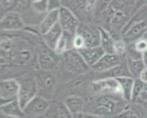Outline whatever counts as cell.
<instances>
[{
  "mask_svg": "<svg viewBox=\"0 0 147 118\" xmlns=\"http://www.w3.org/2000/svg\"><path fill=\"white\" fill-rule=\"evenodd\" d=\"M142 60L144 63V66L147 67V51H145L142 55Z\"/></svg>",
  "mask_w": 147,
  "mask_h": 118,
  "instance_id": "cell-40",
  "label": "cell"
},
{
  "mask_svg": "<svg viewBox=\"0 0 147 118\" xmlns=\"http://www.w3.org/2000/svg\"><path fill=\"white\" fill-rule=\"evenodd\" d=\"M145 83L143 82L139 78H135L134 81V86H133V90H132V97H131V103H136L137 102L138 98L141 95L142 91L144 88Z\"/></svg>",
  "mask_w": 147,
  "mask_h": 118,
  "instance_id": "cell-28",
  "label": "cell"
},
{
  "mask_svg": "<svg viewBox=\"0 0 147 118\" xmlns=\"http://www.w3.org/2000/svg\"><path fill=\"white\" fill-rule=\"evenodd\" d=\"M139 78L143 82H144L145 84H147V67H145L143 69V71L141 72V74H140V76H139Z\"/></svg>",
  "mask_w": 147,
  "mask_h": 118,
  "instance_id": "cell-39",
  "label": "cell"
},
{
  "mask_svg": "<svg viewBox=\"0 0 147 118\" xmlns=\"http://www.w3.org/2000/svg\"><path fill=\"white\" fill-rule=\"evenodd\" d=\"M16 0H1V9L2 12H8L12 9Z\"/></svg>",
  "mask_w": 147,
  "mask_h": 118,
  "instance_id": "cell-36",
  "label": "cell"
},
{
  "mask_svg": "<svg viewBox=\"0 0 147 118\" xmlns=\"http://www.w3.org/2000/svg\"><path fill=\"white\" fill-rule=\"evenodd\" d=\"M98 0H71V4L77 11L84 14L94 13L97 6Z\"/></svg>",
  "mask_w": 147,
  "mask_h": 118,
  "instance_id": "cell-25",
  "label": "cell"
},
{
  "mask_svg": "<svg viewBox=\"0 0 147 118\" xmlns=\"http://www.w3.org/2000/svg\"><path fill=\"white\" fill-rule=\"evenodd\" d=\"M127 44L125 41L121 37L115 40L114 43V53H116L121 58H125L127 52Z\"/></svg>",
  "mask_w": 147,
  "mask_h": 118,
  "instance_id": "cell-27",
  "label": "cell"
},
{
  "mask_svg": "<svg viewBox=\"0 0 147 118\" xmlns=\"http://www.w3.org/2000/svg\"><path fill=\"white\" fill-rule=\"evenodd\" d=\"M18 81L20 84L18 100L20 102L21 106L24 107L33 98H34L37 95H39V89H38V85L34 73L23 75L18 80Z\"/></svg>",
  "mask_w": 147,
  "mask_h": 118,
  "instance_id": "cell-7",
  "label": "cell"
},
{
  "mask_svg": "<svg viewBox=\"0 0 147 118\" xmlns=\"http://www.w3.org/2000/svg\"><path fill=\"white\" fill-rule=\"evenodd\" d=\"M86 88L90 96L98 94H117L123 96L120 84L117 78H109L93 80L87 83Z\"/></svg>",
  "mask_w": 147,
  "mask_h": 118,
  "instance_id": "cell-8",
  "label": "cell"
},
{
  "mask_svg": "<svg viewBox=\"0 0 147 118\" xmlns=\"http://www.w3.org/2000/svg\"><path fill=\"white\" fill-rule=\"evenodd\" d=\"M125 61H126L127 68H128V70L130 72L131 76L134 78H139L141 72L145 68L142 58L141 59H132V58L125 57Z\"/></svg>",
  "mask_w": 147,
  "mask_h": 118,
  "instance_id": "cell-26",
  "label": "cell"
},
{
  "mask_svg": "<svg viewBox=\"0 0 147 118\" xmlns=\"http://www.w3.org/2000/svg\"><path fill=\"white\" fill-rule=\"evenodd\" d=\"M86 47V41L80 34H76L73 38V49L79 51Z\"/></svg>",
  "mask_w": 147,
  "mask_h": 118,
  "instance_id": "cell-32",
  "label": "cell"
},
{
  "mask_svg": "<svg viewBox=\"0 0 147 118\" xmlns=\"http://www.w3.org/2000/svg\"><path fill=\"white\" fill-rule=\"evenodd\" d=\"M32 8L33 11L38 15H42L48 13L47 0H41V1L32 3Z\"/></svg>",
  "mask_w": 147,
  "mask_h": 118,
  "instance_id": "cell-31",
  "label": "cell"
},
{
  "mask_svg": "<svg viewBox=\"0 0 147 118\" xmlns=\"http://www.w3.org/2000/svg\"><path fill=\"white\" fill-rule=\"evenodd\" d=\"M61 61L63 67L69 73L76 76L86 74L91 69L80 52L75 49H71L61 55Z\"/></svg>",
  "mask_w": 147,
  "mask_h": 118,
  "instance_id": "cell-4",
  "label": "cell"
},
{
  "mask_svg": "<svg viewBox=\"0 0 147 118\" xmlns=\"http://www.w3.org/2000/svg\"><path fill=\"white\" fill-rule=\"evenodd\" d=\"M112 2V0H98L97 6H96V13H98V15L100 16L102 13H103L109 4Z\"/></svg>",
  "mask_w": 147,
  "mask_h": 118,
  "instance_id": "cell-33",
  "label": "cell"
},
{
  "mask_svg": "<svg viewBox=\"0 0 147 118\" xmlns=\"http://www.w3.org/2000/svg\"><path fill=\"white\" fill-rule=\"evenodd\" d=\"M147 11V10H146ZM147 34V15L140 16L138 13L134 15L122 31V37L127 44L135 42Z\"/></svg>",
  "mask_w": 147,
  "mask_h": 118,
  "instance_id": "cell-3",
  "label": "cell"
},
{
  "mask_svg": "<svg viewBox=\"0 0 147 118\" xmlns=\"http://www.w3.org/2000/svg\"><path fill=\"white\" fill-rule=\"evenodd\" d=\"M62 5H62L61 0H47L48 12L60 10V8Z\"/></svg>",
  "mask_w": 147,
  "mask_h": 118,
  "instance_id": "cell-34",
  "label": "cell"
},
{
  "mask_svg": "<svg viewBox=\"0 0 147 118\" xmlns=\"http://www.w3.org/2000/svg\"><path fill=\"white\" fill-rule=\"evenodd\" d=\"M73 115H74V118H102L100 116H98V115H93V114H89L87 112H82V113L76 114Z\"/></svg>",
  "mask_w": 147,
  "mask_h": 118,
  "instance_id": "cell-37",
  "label": "cell"
},
{
  "mask_svg": "<svg viewBox=\"0 0 147 118\" xmlns=\"http://www.w3.org/2000/svg\"><path fill=\"white\" fill-rule=\"evenodd\" d=\"M32 7V0H16L10 11H16L18 13L24 12Z\"/></svg>",
  "mask_w": 147,
  "mask_h": 118,
  "instance_id": "cell-29",
  "label": "cell"
},
{
  "mask_svg": "<svg viewBox=\"0 0 147 118\" xmlns=\"http://www.w3.org/2000/svg\"><path fill=\"white\" fill-rule=\"evenodd\" d=\"M77 34H80L86 41V47L99 46L100 43V32L98 26L93 24L83 23L80 24Z\"/></svg>",
  "mask_w": 147,
  "mask_h": 118,
  "instance_id": "cell-13",
  "label": "cell"
},
{
  "mask_svg": "<svg viewBox=\"0 0 147 118\" xmlns=\"http://www.w3.org/2000/svg\"><path fill=\"white\" fill-rule=\"evenodd\" d=\"M117 117L120 118H147V110L141 103H129L125 110Z\"/></svg>",
  "mask_w": 147,
  "mask_h": 118,
  "instance_id": "cell-19",
  "label": "cell"
},
{
  "mask_svg": "<svg viewBox=\"0 0 147 118\" xmlns=\"http://www.w3.org/2000/svg\"><path fill=\"white\" fill-rule=\"evenodd\" d=\"M129 102L117 94L91 95L86 98L84 112L102 118H114L119 115Z\"/></svg>",
  "mask_w": 147,
  "mask_h": 118,
  "instance_id": "cell-2",
  "label": "cell"
},
{
  "mask_svg": "<svg viewBox=\"0 0 147 118\" xmlns=\"http://www.w3.org/2000/svg\"><path fill=\"white\" fill-rule=\"evenodd\" d=\"M38 1H41V0H32V3H34V2H38Z\"/></svg>",
  "mask_w": 147,
  "mask_h": 118,
  "instance_id": "cell-42",
  "label": "cell"
},
{
  "mask_svg": "<svg viewBox=\"0 0 147 118\" xmlns=\"http://www.w3.org/2000/svg\"><path fill=\"white\" fill-rule=\"evenodd\" d=\"M146 10H147V7H146Z\"/></svg>",
  "mask_w": 147,
  "mask_h": 118,
  "instance_id": "cell-45",
  "label": "cell"
},
{
  "mask_svg": "<svg viewBox=\"0 0 147 118\" xmlns=\"http://www.w3.org/2000/svg\"><path fill=\"white\" fill-rule=\"evenodd\" d=\"M0 110H1V113L7 117H12V118H25L26 117L24 111V107L21 106L18 98L17 99L2 104L1 107H0Z\"/></svg>",
  "mask_w": 147,
  "mask_h": 118,
  "instance_id": "cell-16",
  "label": "cell"
},
{
  "mask_svg": "<svg viewBox=\"0 0 147 118\" xmlns=\"http://www.w3.org/2000/svg\"><path fill=\"white\" fill-rule=\"evenodd\" d=\"M143 105H144V107H145V109L147 110V101H145L144 103H143Z\"/></svg>",
  "mask_w": 147,
  "mask_h": 118,
  "instance_id": "cell-41",
  "label": "cell"
},
{
  "mask_svg": "<svg viewBox=\"0 0 147 118\" xmlns=\"http://www.w3.org/2000/svg\"><path fill=\"white\" fill-rule=\"evenodd\" d=\"M51 101L52 100L48 99L46 97L37 95L24 107L25 115H26V117L45 116L49 109Z\"/></svg>",
  "mask_w": 147,
  "mask_h": 118,
  "instance_id": "cell-11",
  "label": "cell"
},
{
  "mask_svg": "<svg viewBox=\"0 0 147 118\" xmlns=\"http://www.w3.org/2000/svg\"><path fill=\"white\" fill-rule=\"evenodd\" d=\"M6 34V32H5ZM42 41V40H41ZM32 43L24 37L2 34L1 38V64L2 67H30L37 63L38 44Z\"/></svg>",
  "mask_w": 147,
  "mask_h": 118,
  "instance_id": "cell-1",
  "label": "cell"
},
{
  "mask_svg": "<svg viewBox=\"0 0 147 118\" xmlns=\"http://www.w3.org/2000/svg\"><path fill=\"white\" fill-rule=\"evenodd\" d=\"M125 60V58H121L116 53H105L99 59V61L91 68V71L98 73V72L108 70L112 68L117 67Z\"/></svg>",
  "mask_w": 147,
  "mask_h": 118,
  "instance_id": "cell-14",
  "label": "cell"
},
{
  "mask_svg": "<svg viewBox=\"0 0 147 118\" xmlns=\"http://www.w3.org/2000/svg\"><path fill=\"white\" fill-rule=\"evenodd\" d=\"M62 34H63V29L58 23L56 25H54L52 29L49 30L46 34L42 35V40L49 48L54 51L57 45V42H58V41L60 40V38L61 37Z\"/></svg>",
  "mask_w": 147,
  "mask_h": 118,
  "instance_id": "cell-20",
  "label": "cell"
},
{
  "mask_svg": "<svg viewBox=\"0 0 147 118\" xmlns=\"http://www.w3.org/2000/svg\"><path fill=\"white\" fill-rule=\"evenodd\" d=\"M34 76L39 89V95L52 100L57 88V75L55 71L35 69Z\"/></svg>",
  "mask_w": 147,
  "mask_h": 118,
  "instance_id": "cell-6",
  "label": "cell"
},
{
  "mask_svg": "<svg viewBox=\"0 0 147 118\" xmlns=\"http://www.w3.org/2000/svg\"><path fill=\"white\" fill-rule=\"evenodd\" d=\"M129 44L134 48V50H135L136 52H138L139 54L143 55L144 52L145 51H147V37L144 36L143 38H140L135 42H132Z\"/></svg>",
  "mask_w": 147,
  "mask_h": 118,
  "instance_id": "cell-30",
  "label": "cell"
},
{
  "mask_svg": "<svg viewBox=\"0 0 147 118\" xmlns=\"http://www.w3.org/2000/svg\"><path fill=\"white\" fill-rule=\"evenodd\" d=\"M48 118H74L63 100H52L45 115Z\"/></svg>",
  "mask_w": 147,
  "mask_h": 118,
  "instance_id": "cell-15",
  "label": "cell"
},
{
  "mask_svg": "<svg viewBox=\"0 0 147 118\" xmlns=\"http://www.w3.org/2000/svg\"><path fill=\"white\" fill-rule=\"evenodd\" d=\"M59 23V10L56 11H51L45 14L42 19V21L38 26V30L41 35H43L44 34L51 30L54 25H56Z\"/></svg>",
  "mask_w": 147,
  "mask_h": 118,
  "instance_id": "cell-21",
  "label": "cell"
},
{
  "mask_svg": "<svg viewBox=\"0 0 147 118\" xmlns=\"http://www.w3.org/2000/svg\"><path fill=\"white\" fill-rule=\"evenodd\" d=\"M145 101H147V84L144 85V88L142 91V93L141 95H140L139 98H138V100H137V103H144Z\"/></svg>",
  "mask_w": 147,
  "mask_h": 118,
  "instance_id": "cell-38",
  "label": "cell"
},
{
  "mask_svg": "<svg viewBox=\"0 0 147 118\" xmlns=\"http://www.w3.org/2000/svg\"><path fill=\"white\" fill-rule=\"evenodd\" d=\"M61 61V56L49 48L42 40L37 48V67L39 69L55 71Z\"/></svg>",
  "mask_w": 147,
  "mask_h": 118,
  "instance_id": "cell-5",
  "label": "cell"
},
{
  "mask_svg": "<svg viewBox=\"0 0 147 118\" xmlns=\"http://www.w3.org/2000/svg\"><path fill=\"white\" fill-rule=\"evenodd\" d=\"M59 24L64 32L75 35L80 22L71 8L62 5L59 10Z\"/></svg>",
  "mask_w": 147,
  "mask_h": 118,
  "instance_id": "cell-9",
  "label": "cell"
},
{
  "mask_svg": "<svg viewBox=\"0 0 147 118\" xmlns=\"http://www.w3.org/2000/svg\"><path fill=\"white\" fill-rule=\"evenodd\" d=\"M20 84L16 78H2L0 82V105L18 98Z\"/></svg>",
  "mask_w": 147,
  "mask_h": 118,
  "instance_id": "cell-10",
  "label": "cell"
},
{
  "mask_svg": "<svg viewBox=\"0 0 147 118\" xmlns=\"http://www.w3.org/2000/svg\"><path fill=\"white\" fill-rule=\"evenodd\" d=\"M0 27L2 32H5L21 31L24 28V22L20 13L16 11H8L3 14Z\"/></svg>",
  "mask_w": 147,
  "mask_h": 118,
  "instance_id": "cell-12",
  "label": "cell"
},
{
  "mask_svg": "<svg viewBox=\"0 0 147 118\" xmlns=\"http://www.w3.org/2000/svg\"><path fill=\"white\" fill-rule=\"evenodd\" d=\"M114 118H120V117H114Z\"/></svg>",
  "mask_w": 147,
  "mask_h": 118,
  "instance_id": "cell-44",
  "label": "cell"
},
{
  "mask_svg": "<svg viewBox=\"0 0 147 118\" xmlns=\"http://www.w3.org/2000/svg\"><path fill=\"white\" fill-rule=\"evenodd\" d=\"M63 102L69 108V110L72 113V115L84 112L86 98H84L82 96H80L78 94H69L64 97Z\"/></svg>",
  "mask_w": 147,
  "mask_h": 118,
  "instance_id": "cell-18",
  "label": "cell"
},
{
  "mask_svg": "<svg viewBox=\"0 0 147 118\" xmlns=\"http://www.w3.org/2000/svg\"><path fill=\"white\" fill-rule=\"evenodd\" d=\"M118 80L121 90H122V95L125 99L131 103V97H132V90H133V86H134V81L135 78L133 77H120L117 78Z\"/></svg>",
  "mask_w": 147,
  "mask_h": 118,
  "instance_id": "cell-24",
  "label": "cell"
},
{
  "mask_svg": "<svg viewBox=\"0 0 147 118\" xmlns=\"http://www.w3.org/2000/svg\"><path fill=\"white\" fill-rule=\"evenodd\" d=\"M144 7H147V0H136L133 10V16L136 14L138 11L144 9Z\"/></svg>",
  "mask_w": 147,
  "mask_h": 118,
  "instance_id": "cell-35",
  "label": "cell"
},
{
  "mask_svg": "<svg viewBox=\"0 0 147 118\" xmlns=\"http://www.w3.org/2000/svg\"><path fill=\"white\" fill-rule=\"evenodd\" d=\"M43 118H48V117H46V116H43Z\"/></svg>",
  "mask_w": 147,
  "mask_h": 118,
  "instance_id": "cell-43",
  "label": "cell"
},
{
  "mask_svg": "<svg viewBox=\"0 0 147 118\" xmlns=\"http://www.w3.org/2000/svg\"><path fill=\"white\" fill-rule=\"evenodd\" d=\"M100 32V43L99 46L104 50L106 53H114V43L116 39L111 32L105 27L98 25Z\"/></svg>",
  "mask_w": 147,
  "mask_h": 118,
  "instance_id": "cell-22",
  "label": "cell"
},
{
  "mask_svg": "<svg viewBox=\"0 0 147 118\" xmlns=\"http://www.w3.org/2000/svg\"><path fill=\"white\" fill-rule=\"evenodd\" d=\"M82 58L84 59V61L87 62L90 69L97 63L99 59L103 56L106 52L100 46H96V47H85L81 50L78 51Z\"/></svg>",
  "mask_w": 147,
  "mask_h": 118,
  "instance_id": "cell-17",
  "label": "cell"
},
{
  "mask_svg": "<svg viewBox=\"0 0 147 118\" xmlns=\"http://www.w3.org/2000/svg\"><path fill=\"white\" fill-rule=\"evenodd\" d=\"M73 38H74V35L63 32V34L60 38L58 42H57L54 51L58 55L61 56L68 51L73 49Z\"/></svg>",
  "mask_w": 147,
  "mask_h": 118,
  "instance_id": "cell-23",
  "label": "cell"
}]
</instances>
